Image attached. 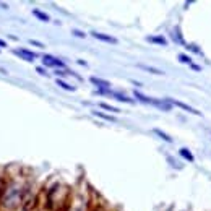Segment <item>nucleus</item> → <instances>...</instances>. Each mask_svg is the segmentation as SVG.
Masks as SVG:
<instances>
[{
    "label": "nucleus",
    "mask_w": 211,
    "mask_h": 211,
    "mask_svg": "<svg viewBox=\"0 0 211 211\" xmlns=\"http://www.w3.org/2000/svg\"><path fill=\"white\" fill-rule=\"evenodd\" d=\"M135 97L140 99L141 102H145V104H153V106H156V107H161V109H164V111L171 109V104H169V102L166 104V102H161V101H158V99H153V97L145 96V94H141V93H138V91H135Z\"/></svg>",
    "instance_id": "f257e3e1"
},
{
    "label": "nucleus",
    "mask_w": 211,
    "mask_h": 211,
    "mask_svg": "<svg viewBox=\"0 0 211 211\" xmlns=\"http://www.w3.org/2000/svg\"><path fill=\"white\" fill-rule=\"evenodd\" d=\"M13 54L18 55V57H21L23 60H26V62H32V60L37 57V54L31 52V50H28V49H15Z\"/></svg>",
    "instance_id": "f03ea898"
},
{
    "label": "nucleus",
    "mask_w": 211,
    "mask_h": 211,
    "mask_svg": "<svg viewBox=\"0 0 211 211\" xmlns=\"http://www.w3.org/2000/svg\"><path fill=\"white\" fill-rule=\"evenodd\" d=\"M42 63L46 65V67H60L62 68L63 67V62L62 60H59V59H55V57H52V55H44L42 57Z\"/></svg>",
    "instance_id": "7ed1b4c3"
},
{
    "label": "nucleus",
    "mask_w": 211,
    "mask_h": 211,
    "mask_svg": "<svg viewBox=\"0 0 211 211\" xmlns=\"http://www.w3.org/2000/svg\"><path fill=\"white\" fill-rule=\"evenodd\" d=\"M166 101L169 102V104H174V106H179V107H182V109H184V111L190 112V114H195V115H201V112H198L196 109H193V107H190V106L184 104V102H179V101H175V99H171V97H167Z\"/></svg>",
    "instance_id": "20e7f679"
},
{
    "label": "nucleus",
    "mask_w": 211,
    "mask_h": 211,
    "mask_svg": "<svg viewBox=\"0 0 211 211\" xmlns=\"http://www.w3.org/2000/svg\"><path fill=\"white\" fill-rule=\"evenodd\" d=\"M91 34H93L94 39H99V41H104V42H111V44H117V39H115V37H112V36L102 34V32H96V31H93Z\"/></svg>",
    "instance_id": "39448f33"
},
{
    "label": "nucleus",
    "mask_w": 211,
    "mask_h": 211,
    "mask_svg": "<svg viewBox=\"0 0 211 211\" xmlns=\"http://www.w3.org/2000/svg\"><path fill=\"white\" fill-rule=\"evenodd\" d=\"M91 83L93 84H96V86H99L102 91H107V88L111 86V83L109 81H106V80H99V78H96V77H91Z\"/></svg>",
    "instance_id": "423d86ee"
},
{
    "label": "nucleus",
    "mask_w": 211,
    "mask_h": 211,
    "mask_svg": "<svg viewBox=\"0 0 211 211\" xmlns=\"http://www.w3.org/2000/svg\"><path fill=\"white\" fill-rule=\"evenodd\" d=\"M101 93H107V94L117 97V101H122V102H128V104H133V99L127 97L125 94H120V93H111V91H101Z\"/></svg>",
    "instance_id": "0eeeda50"
},
{
    "label": "nucleus",
    "mask_w": 211,
    "mask_h": 211,
    "mask_svg": "<svg viewBox=\"0 0 211 211\" xmlns=\"http://www.w3.org/2000/svg\"><path fill=\"white\" fill-rule=\"evenodd\" d=\"M32 15H34L36 18H39V20H41V21H44V23L50 21V16L47 15V13H44V12L37 10V8H34V10H32Z\"/></svg>",
    "instance_id": "6e6552de"
},
{
    "label": "nucleus",
    "mask_w": 211,
    "mask_h": 211,
    "mask_svg": "<svg viewBox=\"0 0 211 211\" xmlns=\"http://www.w3.org/2000/svg\"><path fill=\"white\" fill-rule=\"evenodd\" d=\"M146 41L148 42H154V44H161V46H166L167 44V41L164 39V37H161V36H148Z\"/></svg>",
    "instance_id": "1a4fd4ad"
},
{
    "label": "nucleus",
    "mask_w": 211,
    "mask_h": 211,
    "mask_svg": "<svg viewBox=\"0 0 211 211\" xmlns=\"http://www.w3.org/2000/svg\"><path fill=\"white\" fill-rule=\"evenodd\" d=\"M179 153H180V156H182V158H184V159H187V161H190V162L195 159V158H193V154H192V153H190L187 148H182Z\"/></svg>",
    "instance_id": "9d476101"
},
{
    "label": "nucleus",
    "mask_w": 211,
    "mask_h": 211,
    "mask_svg": "<svg viewBox=\"0 0 211 211\" xmlns=\"http://www.w3.org/2000/svg\"><path fill=\"white\" fill-rule=\"evenodd\" d=\"M153 132H154V133H156V135H158V137H159V138H162V140H164V141H167V143H172V138H171V137H169V135H167V133H164V132H161V130H159V128H154V130H153Z\"/></svg>",
    "instance_id": "9b49d317"
},
{
    "label": "nucleus",
    "mask_w": 211,
    "mask_h": 211,
    "mask_svg": "<svg viewBox=\"0 0 211 211\" xmlns=\"http://www.w3.org/2000/svg\"><path fill=\"white\" fill-rule=\"evenodd\" d=\"M141 70H146V72H151V73H154V75H164V72L162 70H158V68H154V67H148V65H138Z\"/></svg>",
    "instance_id": "f8f14e48"
},
{
    "label": "nucleus",
    "mask_w": 211,
    "mask_h": 211,
    "mask_svg": "<svg viewBox=\"0 0 211 211\" xmlns=\"http://www.w3.org/2000/svg\"><path fill=\"white\" fill-rule=\"evenodd\" d=\"M57 86L63 88V90H67V91H75V86H72V84H68V83L62 81V80H57Z\"/></svg>",
    "instance_id": "ddd939ff"
},
{
    "label": "nucleus",
    "mask_w": 211,
    "mask_h": 211,
    "mask_svg": "<svg viewBox=\"0 0 211 211\" xmlns=\"http://www.w3.org/2000/svg\"><path fill=\"white\" fill-rule=\"evenodd\" d=\"M94 115L101 117V119H104V120H109V122H117V120H115V117L107 115V114H104V112H94Z\"/></svg>",
    "instance_id": "4468645a"
},
{
    "label": "nucleus",
    "mask_w": 211,
    "mask_h": 211,
    "mask_svg": "<svg viewBox=\"0 0 211 211\" xmlns=\"http://www.w3.org/2000/svg\"><path fill=\"white\" fill-rule=\"evenodd\" d=\"M102 109H106V111H109V112H120L119 109H117V107H114V106H109V104H106V102H101L99 104Z\"/></svg>",
    "instance_id": "2eb2a0df"
},
{
    "label": "nucleus",
    "mask_w": 211,
    "mask_h": 211,
    "mask_svg": "<svg viewBox=\"0 0 211 211\" xmlns=\"http://www.w3.org/2000/svg\"><path fill=\"white\" fill-rule=\"evenodd\" d=\"M179 59H180V62H184V63H190V65H192V60H190V57H187V55L180 54V55H179Z\"/></svg>",
    "instance_id": "dca6fc26"
},
{
    "label": "nucleus",
    "mask_w": 211,
    "mask_h": 211,
    "mask_svg": "<svg viewBox=\"0 0 211 211\" xmlns=\"http://www.w3.org/2000/svg\"><path fill=\"white\" fill-rule=\"evenodd\" d=\"M72 32H73V34L77 36V37H84V36H86V34H84V32H81L80 29H73Z\"/></svg>",
    "instance_id": "f3484780"
},
{
    "label": "nucleus",
    "mask_w": 211,
    "mask_h": 211,
    "mask_svg": "<svg viewBox=\"0 0 211 211\" xmlns=\"http://www.w3.org/2000/svg\"><path fill=\"white\" fill-rule=\"evenodd\" d=\"M29 42L32 46H37V47H44V44L42 42H39V41H34V39H29Z\"/></svg>",
    "instance_id": "a211bd4d"
},
{
    "label": "nucleus",
    "mask_w": 211,
    "mask_h": 211,
    "mask_svg": "<svg viewBox=\"0 0 211 211\" xmlns=\"http://www.w3.org/2000/svg\"><path fill=\"white\" fill-rule=\"evenodd\" d=\"M37 72H39L41 75H46V70L42 68V67H37Z\"/></svg>",
    "instance_id": "6ab92c4d"
},
{
    "label": "nucleus",
    "mask_w": 211,
    "mask_h": 211,
    "mask_svg": "<svg viewBox=\"0 0 211 211\" xmlns=\"http://www.w3.org/2000/svg\"><path fill=\"white\" fill-rule=\"evenodd\" d=\"M0 47H7V44H5V41H2V39H0Z\"/></svg>",
    "instance_id": "aec40b11"
}]
</instances>
